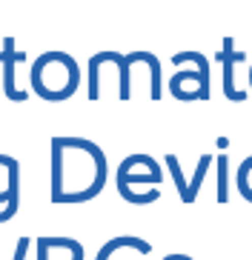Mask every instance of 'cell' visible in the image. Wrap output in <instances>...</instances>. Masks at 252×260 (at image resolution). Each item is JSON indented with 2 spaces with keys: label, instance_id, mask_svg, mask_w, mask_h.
I'll return each mask as SVG.
<instances>
[{
  "label": "cell",
  "instance_id": "8992f818",
  "mask_svg": "<svg viewBox=\"0 0 252 260\" xmlns=\"http://www.w3.org/2000/svg\"><path fill=\"white\" fill-rule=\"evenodd\" d=\"M20 209V163L9 157V203L0 209V223H9Z\"/></svg>",
  "mask_w": 252,
  "mask_h": 260
},
{
  "label": "cell",
  "instance_id": "52a82bcc",
  "mask_svg": "<svg viewBox=\"0 0 252 260\" xmlns=\"http://www.w3.org/2000/svg\"><path fill=\"white\" fill-rule=\"evenodd\" d=\"M118 249H135L137 254H149L152 252V243L141 240V237H132V235H121V237H112V240H106V243L100 246V252L95 260H109Z\"/></svg>",
  "mask_w": 252,
  "mask_h": 260
},
{
  "label": "cell",
  "instance_id": "e0dca14e",
  "mask_svg": "<svg viewBox=\"0 0 252 260\" xmlns=\"http://www.w3.org/2000/svg\"><path fill=\"white\" fill-rule=\"evenodd\" d=\"M249 89H252V69H249Z\"/></svg>",
  "mask_w": 252,
  "mask_h": 260
},
{
  "label": "cell",
  "instance_id": "30bf717a",
  "mask_svg": "<svg viewBox=\"0 0 252 260\" xmlns=\"http://www.w3.org/2000/svg\"><path fill=\"white\" fill-rule=\"evenodd\" d=\"M115 52H98L89 57V100L100 98V66L103 63H112Z\"/></svg>",
  "mask_w": 252,
  "mask_h": 260
},
{
  "label": "cell",
  "instance_id": "5bb4252c",
  "mask_svg": "<svg viewBox=\"0 0 252 260\" xmlns=\"http://www.w3.org/2000/svg\"><path fill=\"white\" fill-rule=\"evenodd\" d=\"M166 169H169V175H172V180H175V186H178V194H181V200H186V177H183L181 163H178L175 154H166Z\"/></svg>",
  "mask_w": 252,
  "mask_h": 260
},
{
  "label": "cell",
  "instance_id": "9a60e30c",
  "mask_svg": "<svg viewBox=\"0 0 252 260\" xmlns=\"http://www.w3.org/2000/svg\"><path fill=\"white\" fill-rule=\"evenodd\" d=\"M29 237H20V240H17V246H15V257L12 260H26V249H29Z\"/></svg>",
  "mask_w": 252,
  "mask_h": 260
},
{
  "label": "cell",
  "instance_id": "8fae6325",
  "mask_svg": "<svg viewBox=\"0 0 252 260\" xmlns=\"http://www.w3.org/2000/svg\"><path fill=\"white\" fill-rule=\"evenodd\" d=\"M209 166H212V154H201L198 166H195V175H192V180L186 183V203H195V200H198V191H201V186H204V177H206V172H209Z\"/></svg>",
  "mask_w": 252,
  "mask_h": 260
},
{
  "label": "cell",
  "instance_id": "2e32d148",
  "mask_svg": "<svg viewBox=\"0 0 252 260\" xmlns=\"http://www.w3.org/2000/svg\"><path fill=\"white\" fill-rule=\"evenodd\" d=\"M163 260H195V257H189V254H181V252H172V254H166Z\"/></svg>",
  "mask_w": 252,
  "mask_h": 260
},
{
  "label": "cell",
  "instance_id": "7c38bea8",
  "mask_svg": "<svg viewBox=\"0 0 252 260\" xmlns=\"http://www.w3.org/2000/svg\"><path fill=\"white\" fill-rule=\"evenodd\" d=\"M183 63H195V72H198L204 80H209V60H206L201 52H178L172 57V66H183Z\"/></svg>",
  "mask_w": 252,
  "mask_h": 260
},
{
  "label": "cell",
  "instance_id": "6da1fadb",
  "mask_svg": "<svg viewBox=\"0 0 252 260\" xmlns=\"http://www.w3.org/2000/svg\"><path fill=\"white\" fill-rule=\"evenodd\" d=\"M75 177H83L86 200H95L106 186V154L86 138H52V203H66L75 194Z\"/></svg>",
  "mask_w": 252,
  "mask_h": 260
},
{
  "label": "cell",
  "instance_id": "277c9868",
  "mask_svg": "<svg viewBox=\"0 0 252 260\" xmlns=\"http://www.w3.org/2000/svg\"><path fill=\"white\" fill-rule=\"evenodd\" d=\"M26 60V52H17L15 49V38L9 35L3 38V49H0V66H3V92H6L9 100H15V103H23V100L29 98L26 89H17L15 83V66L17 63Z\"/></svg>",
  "mask_w": 252,
  "mask_h": 260
},
{
  "label": "cell",
  "instance_id": "4fadbf2b",
  "mask_svg": "<svg viewBox=\"0 0 252 260\" xmlns=\"http://www.w3.org/2000/svg\"><path fill=\"white\" fill-rule=\"evenodd\" d=\"M249 172H252V154L246 157L241 166H238V175H235V186H238V194L244 200L252 203V186H249Z\"/></svg>",
  "mask_w": 252,
  "mask_h": 260
},
{
  "label": "cell",
  "instance_id": "ba28073f",
  "mask_svg": "<svg viewBox=\"0 0 252 260\" xmlns=\"http://www.w3.org/2000/svg\"><path fill=\"white\" fill-rule=\"evenodd\" d=\"M129 63H146L149 69V98L152 100H160L163 98V80H160V63L152 52H129L126 54Z\"/></svg>",
  "mask_w": 252,
  "mask_h": 260
},
{
  "label": "cell",
  "instance_id": "7a4b0ae2",
  "mask_svg": "<svg viewBox=\"0 0 252 260\" xmlns=\"http://www.w3.org/2000/svg\"><path fill=\"white\" fill-rule=\"evenodd\" d=\"M54 66L58 69H52L49 52H43L38 60L32 63L29 83H32V92L38 98L49 100V103H61V100H66V94L58 86V75H80V69H77V60L69 52H54Z\"/></svg>",
  "mask_w": 252,
  "mask_h": 260
},
{
  "label": "cell",
  "instance_id": "9c48e42d",
  "mask_svg": "<svg viewBox=\"0 0 252 260\" xmlns=\"http://www.w3.org/2000/svg\"><path fill=\"white\" fill-rule=\"evenodd\" d=\"M215 200H229V154H215Z\"/></svg>",
  "mask_w": 252,
  "mask_h": 260
},
{
  "label": "cell",
  "instance_id": "3957f363",
  "mask_svg": "<svg viewBox=\"0 0 252 260\" xmlns=\"http://www.w3.org/2000/svg\"><path fill=\"white\" fill-rule=\"evenodd\" d=\"M160 180H163V172H160L155 157H149V154H129L121 163V169H118V194H126L135 183L158 189Z\"/></svg>",
  "mask_w": 252,
  "mask_h": 260
},
{
  "label": "cell",
  "instance_id": "5b68a950",
  "mask_svg": "<svg viewBox=\"0 0 252 260\" xmlns=\"http://www.w3.org/2000/svg\"><path fill=\"white\" fill-rule=\"evenodd\" d=\"M215 60L223 63V94H227V100L244 103L246 92H241V89L235 86V66L244 60V52L235 49V38H223V49L215 54Z\"/></svg>",
  "mask_w": 252,
  "mask_h": 260
}]
</instances>
